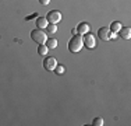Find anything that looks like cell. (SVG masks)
I'll list each match as a JSON object with an SVG mask.
<instances>
[{
    "label": "cell",
    "mask_w": 131,
    "mask_h": 126,
    "mask_svg": "<svg viewBox=\"0 0 131 126\" xmlns=\"http://www.w3.org/2000/svg\"><path fill=\"white\" fill-rule=\"evenodd\" d=\"M82 46H84L82 37L78 35V34L74 35L70 41H68V49H70V52H73V53H78L80 50L82 49Z\"/></svg>",
    "instance_id": "1"
},
{
    "label": "cell",
    "mask_w": 131,
    "mask_h": 126,
    "mask_svg": "<svg viewBox=\"0 0 131 126\" xmlns=\"http://www.w3.org/2000/svg\"><path fill=\"white\" fill-rule=\"evenodd\" d=\"M31 38H32L34 42H36L40 45V43H46V41H48V34H45L43 30L36 28V30H34L32 32H31Z\"/></svg>",
    "instance_id": "2"
},
{
    "label": "cell",
    "mask_w": 131,
    "mask_h": 126,
    "mask_svg": "<svg viewBox=\"0 0 131 126\" xmlns=\"http://www.w3.org/2000/svg\"><path fill=\"white\" fill-rule=\"evenodd\" d=\"M46 20H48L49 24H57L61 21V14L60 11L57 10H50L48 13V15H46Z\"/></svg>",
    "instance_id": "3"
},
{
    "label": "cell",
    "mask_w": 131,
    "mask_h": 126,
    "mask_svg": "<svg viewBox=\"0 0 131 126\" xmlns=\"http://www.w3.org/2000/svg\"><path fill=\"white\" fill-rule=\"evenodd\" d=\"M56 66H57V60H56V58H53V56H48V58L43 59V67H45L46 70L53 71L56 69Z\"/></svg>",
    "instance_id": "4"
},
{
    "label": "cell",
    "mask_w": 131,
    "mask_h": 126,
    "mask_svg": "<svg viewBox=\"0 0 131 126\" xmlns=\"http://www.w3.org/2000/svg\"><path fill=\"white\" fill-rule=\"evenodd\" d=\"M82 42H84V46H86L88 49H93L96 46V42H95V37L92 34H85L82 38Z\"/></svg>",
    "instance_id": "5"
},
{
    "label": "cell",
    "mask_w": 131,
    "mask_h": 126,
    "mask_svg": "<svg viewBox=\"0 0 131 126\" xmlns=\"http://www.w3.org/2000/svg\"><path fill=\"white\" fill-rule=\"evenodd\" d=\"M98 37L101 38L102 41H109L110 39V30L107 27H102L98 30Z\"/></svg>",
    "instance_id": "6"
},
{
    "label": "cell",
    "mask_w": 131,
    "mask_h": 126,
    "mask_svg": "<svg viewBox=\"0 0 131 126\" xmlns=\"http://www.w3.org/2000/svg\"><path fill=\"white\" fill-rule=\"evenodd\" d=\"M75 30H77V34H78V35H85V34L89 32V24L88 23H80Z\"/></svg>",
    "instance_id": "7"
},
{
    "label": "cell",
    "mask_w": 131,
    "mask_h": 126,
    "mask_svg": "<svg viewBox=\"0 0 131 126\" xmlns=\"http://www.w3.org/2000/svg\"><path fill=\"white\" fill-rule=\"evenodd\" d=\"M118 35H120L123 39H130L131 38V28L130 27H121V30L118 31Z\"/></svg>",
    "instance_id": "8"
},
{
    "label": "cell",
    "mask_w": 131,
    "mask_h": 126,
    "mask_svg": "<svg viewBox=\"0 0 131 126\" xmlns=\"http://www.w3.org/2000/svg\"><path fill=\"white\" fill-rule=\"evenodd\" d=\"M48 20H46V17H38L36 18V27L39 28V30H45L46 27H48Z\"/></svg>",
    "instance_id": "9"
},
{
    "label": "cell",
    "mask_w": 131,
    "mask_h": 126,
    "mask_svg": "<svg viewBox=\"0 0 131 126\" xmlns=\"http://www.w3.org/2000/svg\"><path fill=\"white\" fill-rule=\"evenodd\" d=\"M121 27H123V25H121V23H120V21H113L109 30H110V32H116V34H117L118 31L121 30Z\"/></svg>",
    "instance_id": "10"
},
{
    "label": "cell",
    "mask_w": 131,
    "mask_h": 126,
    "mask_svg": "<svg viewBox=\"0 0 131 126\" xmlns=\"http://www.w3.org/2000/svg\"><path fill=\"white\" fill-rule=\"evenodd\" d=\"M48 50H49V48L45 45V43H40V45L38 46V53L40 56H46V53H48Z\"/></svg>",
    "instance_id": "11"
},
{
    "label": "cell",
    "mask_w": 131,
    "mask_h": 126,
    "mask_svg": "<svg viewBox=\"0 0 131 126\" xmlns=\"http://www.w3.org/2000/svg\"><path fill=\"white\" fill-rule=\"evenodd\" d=\"M46 46H48L49 49H54L56 46H57V39H54V38L48 39V41H46Z\"/></svg>",
    "instance_id": "12"
},
{
    "label": "cell",
    "mask_w": 131,
    "mask_h": 126,
    "mask_svg": "<svg viewBox=\"0 0 131 126\" xmlns=\"http://www.w3.org/2000/svg\"><path fill=\"white\" fill-rule=\"evenodd\" d=\"M46 31H48V34H54L57 31V27H56V24H48Z\"/></svg>",
    "instance_id": "13"
},
{
    "label": "cell",
    "mask_w": 131,
    "mask_h": 126,
    "mask_svg": "<svg viewBox=\"0 0 131 126\" xmlns=\"http://www.w3.org/2000/svg\"><path fill=\"white\" fill-rule=\"evenodd\" d=\"M92 125H95V126H102L103 125V119L102 118H95L92 121Z\"/></svg>",
    "instance_id": "14"
},
{
    "label": "cell",
    "mask_w": 131,
    "mask_h": 126,
    "mask_svg": "<svg viewBox=\"0 0 131 126\" xmlns=\"http://www.w3.org/2000/svg\"><path fill=\"white\" fill-rule=\"evenodd\" d=\"M54 71H56L57 74H63V73H64V66L57 65V66H56V69H54Z\"/></svg>",
    "instance_id": "15"
},
{
    "label": "cell",
    "mask_w": 131,
    "mask_h": 126,
    "mask_svg": "<svg viewBox=\"0 0 131 126\" xmlns=\"http://www.w3.org/2000/svg\"><path fill=\"white\" fill-rule=\"evenodd\" d=\"M39 3H40L42 6H48L49 3H50V0H39Z\"/></svg>",
    "instance_id": "16"
}]
</instances>
